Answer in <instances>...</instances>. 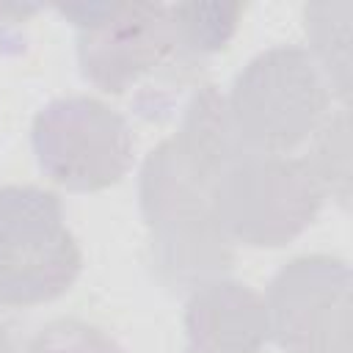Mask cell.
I'll return each instance as SVG.
<instances>
[{"mask_svg":"<svg viewBox=\"0 0 353 353\" xmlns=\"http://www.w3.org/2000/svg\"><path fill=\"white\" fill-rule=\"evenodd\" d=\"M80 254L55 196L36 188L0 190V301L36 303L63 292Z\"/></svg>","mask_w":353,"mask_h":353,"instance_id":"6da1fadb","label":"cell"},{"mask_svg":"<svg viewBox=\"0 0 353 353\" xmlns=\"http://www.w3.org/2000/svg\"><path fill=\"white\" fill-rule=\"evenodd\" d=\"M41 165L63 185L102 188L127 165V130L108 108L91 99L52 105L36 124Z\"/></svg>","mask_w":353,"mask_h":353,"instance_id":"7a4b0ae2","label":"cell"},{"mask_svg":"<svg viewBox=\"0 0 353 353\" xmlns=\"http://www.w3.org/2000/svg\"><path fill=\"white\" fill-rule=\"evenodd\" d=\"M28 353H119L99 331L80 323H55L41 331Z\"/></svg>","mask_w":353,"mask_h":353,"instance_id":"3957f363","label":"cell"},{"mask_svg":"<svg viewBox=\"0 0 353 353\" xmlns=\"http://www.w3.org/2000/svg\"><path fill=\"white\" fill-rule=\"evenodd\" d=\"M0 353H11V347H8L6 336H3V331H0Z\"/></svg>","mask_w":353,"mask_h":353,"instance_id":"277c9868","label":"cell"}]
</instances>
